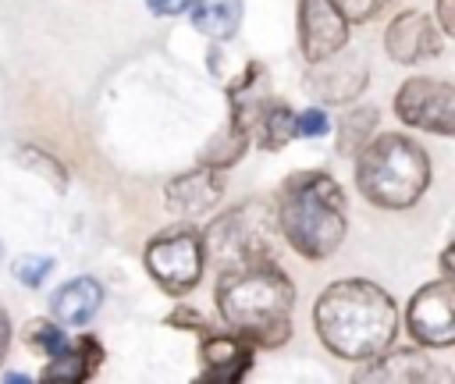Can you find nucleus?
Masks as SVG:
<instances>
[{
	"instance_id": "nucleus-21",
	"label": "nucleus",
	"mask_w": 455,
	"mask_h": 384,
	"mask_svg": "<svg viewBox=\"0 0 455 384\" xmlns=\"http://www.w3.org/2000/svg\"><path fill=\"white\" fill-rule=\"evenodd\" d=\"M25 345H32L43 356H57L71 341H68V334H64V327L57 320H28L25 324Z\"/></svg>"
},
{
	"instance_id": "nucleus-23",
	"label": "nucleus",
	"mask_w": 455,
	"mask_h": 384,
	"mask_svg": "<svg viewBox=\"0 0 455 384\" xmlns=\"http://www.w3.org/2000/svg\"><path fill=\"white\" fill-rule=\"evenodd\" d=\"M21 160H25V167L43 171V174L50 178V185H57V188L68 185V174L60 171V164H57L53 156H46V153H39V149H21Z\"/></svg>"
},
{
	"instance_id": "nucleus-9",
	"label": "nucleus",
	"mask_w": 455,
	"mask_h": 384,
	"mask_svg": "<svg viewBox=\"0 0 455 384\" xmlns=\"http://www.w3.org/2000/svg\"><path fill=\"white\" fill-rule=\"evenodd\" d=\"M348 46V21L331 0H299V50L309 64Z\"/></svg>"
},
{
	"instance_id": "nucleus-30",
	"label": "nucleus",
	"mask_w": 455,
	"mask_h": 384,
	"mask_svg": "<svg viewBox=\"0 0 455 384\" xmlns=\"http://www.w3.org/2000/svg\"><path fill=\"white\" fill-rule=\"evenodd\" d=\"M4 348H7V324H0V356H4Z\"/></svg>"
},
{
	"instance_id": "nucleus-19",
	"label": "nucleus",
	"mask_w": 455,
	"mask_h": 384,
	"mask_svg": "<svg viewBox=\"0 0 455 384\" xmlns=\"http://www.w3.org/2000/svg\"><path fill=\"white\" fill-rule=\"evenodd\" d=\"M256 128H259V135H263V146L267 149H281L291 135H295V114H291V107L288 103H267L263 107V114H259V121H256Z\"/></svg>"
},
{
	"instance_id": "nucleus-10",
	"label": "nucleus",
	"mask_w": 455,
	"mask_h": 384,
	"mask_svg": "<svg viewBox=\"0 0 455 384\" xmlns=\"http://www.w3.org/2000/svg\"><path fill=\"white\" fill-rule=\"evenodd\" d=\"M370 71H366V60L359 53H348L345 46L327 57V60H316L309 78H306V89L313 96H320L323 103H348L363 92Z\"/></svg>"
},
{
	"instance_id": "nucleus-12",
	"label": "nucleus",
	"mask_w": 455,
	"mask_h": 384,
	"mask_svg": "<svg viewBox=\"0 0 455 384\" xmlns=\"http://www.w3.org/2000/svg\"><path fill=\"white\" fill-rule=\"evenodd\" d=\"M224 171L220 167H210V164H199L196 171H185L178 174L174 181L164 185V199L171 210L185 213V217H196V213H206L220 196H224Z\"/></svg>"
},
{
	"instance_id": "nucleus-27",
	"label": "nucleus",
	"mask_w": 455,
	"mask_h": 384,
	"mask_svg": "<svg viewBox=\"0 0 455 384\" xmlns=\"http://www.w3.org/2000/svg\"><path fill=\"white\" fill-rule=\"evenodd\" d=\"M437 25L444 36L455 32V0H437Z\"/></svg>"
},
{
	"instance_id": "nucleus-15",
	"label": "nucleus",
	"mask_w": 455,
	"mask_h": 384,
	"mask_svg": "<svg viewBox=\"0 0 455 384\" xmlns=\"http://www.w3.org/2000/svg\"><path fill=\"white\" fill-rule=\"evenodd\" d=\"M373 366L359 373V380H402V384H419V380H434L437 370L434 363L427 359V352H416V348H398V352H380L370 359Z\"/></svg>"
},
{
	"instance_id": "nucleus-16",
	"label": "nucleus",
	"mask_w": 455,
	"mask_h": 384,
	"mask_svg": "<svg viewBox=\"0 0 455 384\" xmlns=\"http://www.w3.org/2000/svg\"><path fill=\"white\" fill-rule=\"evenodd\" d=\"M103 363V345L96 341V334H82L78 345H68L64 352L50 356V366L43 370V380H89Z\"/></svg>"
},
{
	"instance_id": "nucleus-28",
	"label": "nucleus",
	"mask_w": 455,
	"mask_h": 384,
	"mask_svg": "<svg viewBox=\"0 0 455 384\" xmlns=\"http://www.w3.org/2000/svg\"><path fill=\"white\" fill-rule=\"evenodd\" d=\"M146 4H149V11H153V14H160V18L181 14V11L188 7V0H146Z\"/></svg>"
},
{
	"instance_id": "nucleus-20",
	"label": "nucleus",
	"mask_w": 455,
	"mask_h": 384,
	"mask_svg": "<svg viewBox=\"0 0 455 384\" xmlns=\"http://www.w3.org/2000/svg\"><path fill=\"white\" fill-rule=\"evenodd\" d=\"M245 146H249V135L238 128V124H231L228 121V128L210 142V149L203 153V164H210V167H220V171H228L242 153H245Z\"/></svg>"
},
{
	"instance_id": "nucleus-24",
	"label": "nucleus",
	"mask_w": 455,
	"mask_h": 384,
	"mask_svg": "<svg viewBox=\"0 0 455 384\" xmlns=\"http://www.w3.org/2000/svg\"><path fill=\"white\" fill-rule=\"evenodd\" d=\"M327 128H331V121H327L323 107H309V110L295 114V135H302V139H320V135H327Z\"/></svg>"
},
{
	"instance_id": "nucleus-5",
	"label": "nucleus",
	"mask_w": 455,
	"mask_h": 384,
	"mask_svg": "<svg viewBox=\"0 0 455 384\" xmlns=\"http://www.w3.org/2000/svg\"><path fill=\"white\" fill-rule=\"evenodd\" d=\"M270 220L274 217L267 203H242L210 224L203 249H210L220 267L270 260Z\"/></svg>"
},
{
	"instance_id": "nucleus-6",
	"label": "nucleus",
	"mask_w": 455,
	"mask_h": 384,
	"mask_svg": "<svg viewBox=\"0 0 455 384\" xmlns=\"http://www.w3.org/2000/svg\"><path fill=\"white\" fill-rule=\"evenodd\" d=\"M203 263H206L203 238L188 228L167 231V235H160L146 245V270L171 295L192 292L203 277Z\"/></svg>"
},
{
	"instance_id": "nucleus-7",
	"label": "nucleus",
	"mask_w": 455,
	"mask_h": 384,
	"mask_svg": "<svg viewBox=\"0 0 455 384\" xmlns=\"http://www.w3.org/2000/svg\"><path fill=\"white\" fill-rule=\"evenodd\" d=\"M395 114L409 128L448 139L455 132V85L444 78H405L395 92Z\"/></svg>"
},
{
	"instance_id": "nucleus-3",
	"label": "nucleus",
	"mask_w": 455,
	"mask_h": 384,
	"mask_svg": "<svg viewBox=\"0 0 455 384\" xmlns=\"http://www.w3.org/2000/svg\"><path fill=\"white\" fill-rule=\"evenodd\" d=\"M274 220L302 260H327L345 242V192L323 171H299L281 185Z\"/></svg>"
},
{
	"instance_id": "nucleus-18",
	"label": "nucleus",
	"mask_w": 455,
	"mask_h": 384,
	"mask_svg": "<svg viewBox=\"0 0 455 384\" xmlns=\"http://www.w3.org/2000/svg\"><path fill=\"white\" fill-rule=\"evenodd\" d=\"M373 124H377V110L373 107H352V110H345L341 121H338V153L341 156H355L366 146Z\"/></svg>"
},
{
	"instance_id": "nucleus-8",
	"label": "nucleus",
	"mask_w": 455,
	"mask_h": 384,
	"mask_svg": "<svg viewBox=\"0 0 455 384\" xmlns=\"http://www.w3.org/2000/svg\"><path fill=\"white\" fill-rule=\"evenodd\" d=\"M405 331L427 348H448L455 341V288L448 277L412 295L405 309Z\"/></svg>"
},
{
	"instance_id": "nucleus-14",
	"label": "nucleus",
	"mask_w": 455,
	"mask_h": 384,
	"mask_svg": "<svg viewBox=\"0 0 455 384\" xmlns=\"http://www.w3.org/2000/svg\"><path fill=\"white\" fill-rule=\"evenodd\" d=\"M100 306H103V284L96 277H71L50 299L53 320L64 327H85Z\"/></svg>"
},
{
	"instance_id": "nucleus-13",
	"label": "nucleus",
	"mask_w": 455,
	"mask_h": 384,
	"mask_svg": "<svg viewBox=\"0 0 455 384\" xmlns=\"http://www.w3.org/2000/svg\"><path fill=\"white\" fill-rule=\"evenodd\" d=\"M199 356H203L199 380H213V384H235L252 366V345L235 331L231 334H203Z\"/></svg>"
},
{
	"instance_id": "nucleus-29",
	"label": "nucleus",
	"mask_w": 455,
	"mask_h": 384,
	"mask_svg": "<svg viewBox=\"0 0 455 384\" xmlns=\"http://www.w3.org/2000/svg\"><path fill=\"white\" fill-rule=\"evenodd\" d=\"M441 277L451 281V249H444V256H441Z\"/></svg>"
},
{
	"instance_id": "nucleus-25",
	"label": "nucleus",
	"mask_w": 455,
	"mask_h": 384,
	"mask_svg": "<svg viewBox=\"0 0 455 384\" xmlns=\"http://www.w3.org/2000/svg\"><path fill=\"white\" fill-rule=\"evenodd\" d=\"M341 14H345V21L348 25H363V21H370L387 0H331Z\"/></svg>"
},
{
	"instance_id": "nucleus-11",
	"label": "nucleus",
	"mask_w": 455,
	"mask_h": 384,
	"mask_svg": "<svg viewBox=\"0 0 455 384\" xmlns=\"http://www.w3.org/2000/svg\"><path fill=\"white\" fill-rule=\"evenodd\" d=\"M384 50L398 64H416L441 53V32L423 11H402L384 32Z\"/></svg>"
},
{
	"instance_id": "nucleus-1",
	"label": "nucleus",
	"mask_w": 455,
	"mask_h": 384,
	"mask_svg": "<svg viewBox=\"0 0 455 384\" xmlns=\"http://www.w3.org/2000/svg\"><path fill=\"white\" fill-rule=\"evenodd\" d=\"M313 327L334 356L366 363L395 341L398 309L380 284L363 277H345L320 292L313 306Z\"/></svg>"
},
{
	"instance_id": "nucleus-17",
	"label": "nucleus",
	"mask_w": 455,
	"mask_h": 384,
	"mask_svg": "<svg viewBox=\"0 0 455 384\" xmlns=\"http://www.w3.org/2000/svg\"><path fill=\"white\" fill-rule=\"evenodd\" d=\"M196 32L210 39H231L242 21V0H188Z\"/></svg>"
},
{
	"instance_id": "nucleus-26",
	"label": "nucleus",
	"mask_w": 455,
	"mask_h": 384,
	"mask_svg": "<svg viewBox=\"0 0 455 384\" xmlns=\"http://www.w3.org/2000/svg\"><path fill=\"white\" fill-rule=\"evenodd\" d=\"M164 324H171V327H188V331H206V324H203V316L192 309V306H178Z\"/></svg>"
},
{
	"instance_id": "nucleus-22",
	"label": "nucleus",
	"mask_w": 455,
	"mask_h": 384,
	"mask_svg": "<svg viewBox=\"0 0 455 384\" xmlns=\"http://www.w3.org/2000/svg\"><path fill=\"white\" fill-rule=\"evenodd\" d=\"M50 270H53V260L50 256H21V260H14V277L21 284H28V288H39V281Z\"/></svg>"
},
{
	"instance_id": "nucleus-4",
	"label": "nucleus",
	"mask_w": 455,
	"mask_h": 384,
	"mask_svg": "<svg viewBox=\"0 0 455 384\" xmlns=\"http://www.w3.org/2000/svg\"><path fill=\"white\" fill-rule=\"evenodd\" d=\"M355 185L373 206L405 210L430 185V156L409 135L384 132L355 153Z\"/></svg>"
},
{
	"instance_id": "nucleus-2",
	"label": "nucleus",
	"mask_w": 455,
	"mask_h": 384,
	"mask_svg": "<svg viewBox=\"0 0 455 384\" xmlns=\"http://www.w3.org/2000/svg\"><path fill=\"white\" fill-rule=\"evenodd\" d=\"M295 306V284L284 270H277L270 260L220 267L217 281V313L228 324V331L242 334L249 345L274 348L291 338V313Z\"/></svg>"
}]
</instances>
